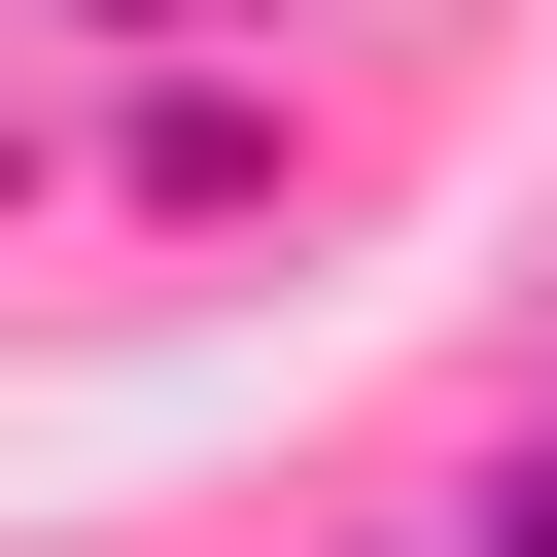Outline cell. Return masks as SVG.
Segmentation results:
<instances>
[{
  "label": "cell",
  "mask_w": 557,
  "mask_h": 557,
  "mask_svg": "<svg viewBox=\"0 0 557 557\" xmlns=\"http://www.w3.org/2000/svg\"><path fill=\"white\" fill-rule=\"evenodd\" d=\"M104 35H174V0H104Z\"/></svg>",
  "instance_id": "7a4b0ae2"
},
{
  "label": "cell",
  "mask_w": 557,
  "mask_h": 557,
  "mask_svg": "<svg viewBox=\"0 0 557 557\" xmlns=\"http://www.w3.org/2000/svg\"><path fill=\"white\" fill-rule=\"evenodd\" d=\"M487 557H557V487H487Z\"/></svg>",
  "instance_id": "6da1fadb"
}]
</instances>
